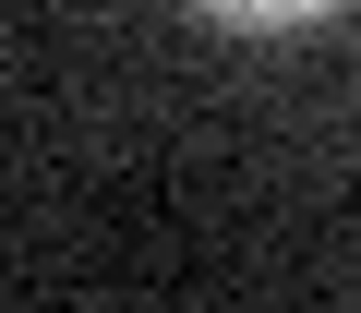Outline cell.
Instances as JSON below:
<instances>
[{
	"label": "cell",
	"mask_w": 361,
	"mask_h": 313,
	"mask_svg": "<svg viewBox=\"0 0 361 313\" xmlns=\"http://www.w3.org/2000/svg\"><path fill=\"white\" fill-rule=\"evenodd\" d=\"M193 13H217V25H241V37H289V25H325L337 0H193Z\"/></svg>",
	"instance_id": "cell-1"
}]
</instances>
